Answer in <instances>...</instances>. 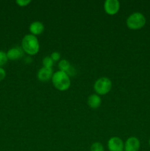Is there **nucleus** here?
<instances>
[{"label":"nucleus","instance_id":"nucleus-12","mask_svg":"<svg viewBox=\"0 0 150 151\" xmlns=\"http://www.w3.org/2000/svg\"><path fill=\"white\" fill-rule=\"evenodd\" d=\"M101 104V99L99 95L96 94H92L88 97V105L93 109H96L100 107Z\"/></svg>","mask_w":150,"mask_h":151},{"label":"nucleus","instance_id":"nucleus-15","mask_svg":"<svg viewBox=\"0 0 150 151\" xmlns=\"http://www.w3.org/2000/svg\"><path fill=\"white\" fill-rule=\"evenodd\" d=\"M8 58H7V53L4 51L0 50V67H2L3 66L7 63Z\"/></svg>","mask_w":150,"mask_h":151},{"label":"nucleus","instance_id":"nucleus-8","mask_svg":"<svg viewBox=\"0 0 150 151\" xmlns=\"http://www.w3.org/2000/svg\"><path fill=\"white\" fill-rule=\"evenodd\" d=\"M58 68L59 70L66 73L69 77L74 76L76 73L74 68L71 65L69 60H66V59H62L59 61Z\"/></svg>","mask_w":150,"mask_h":151},{"label":"nucleus","instance_id":"nucleus-3","mask_svg":"<svg viewBox=\"0 0 150 151\" xmlns=\"http://www.w3.org/2000/svg\"><path fill=\"white\" fill-rule=\"evenodd\" d=\"M146 22L144 15L140 12H135L128 16L126 20V24L129 29L138 30L144 27Z\"/></svg>","mask_w":150,"mask_h":151},{"label":"nucleus","instance_id":"nucleus-9","mask_svg":"<svg viewBox=\"0 0 150 151\" xmlns=\"http://www.w3.org/2000/svg\"><path fill=\"white\" fill-rule=\"evenodd\" d=\"M53 74L54 73H53L52 69L46 68L43 66L41 69L38 70V73H37V78H38V81H41V82H46V81L51 79Z\"/></svg>","mask_w":150,"mask_h":151},{"label":"nucleus","instance_id":"nucleus-10","mask_svg":"<svg viewBox=\"0 0 150 151\" xmlns=\"http://www.w3.org/2000/svg\"><path fill=\"white\" fill-rule=\"evenodd\" d=\"M7 56L8 60H17L23 57L24 51L21 47H13L8 50L7 52Z\"/></svg>","mask_w":150,"mask_h":151},{"label":"nucleus","instance_id":"nucleus-18","mask_svg":"<svg viewBox=\"0 0 150 151\" xmlns=\"http://www.w3.org/2000/svg\"><path fill=\"white\" fill-rule=\"evenodd\" d=\"M6 77V72L4 70V69H3L2 67H0V82L2 81Z\"/></svg>","mask_w":150,"mask_h":151},{"label":"nucleus","instance_id":"nucleus-4","mask_svg":"<svg viewBox=\"0 0 150 151\" xmlns=\"http://www.w3.org/2000/svg\"><path fill=\"white\" fill-rule=\"evenodd\" d=\"M96 94L99 96L106 95L112 89V81L106 77H101L95 81L94 85Z\"/></svg>","mask_w":150,"mask_h":151},{"label":"nucleus","instance_id":"nucleus-2","mask_svg":"<svg viewBox=\"0 0 150 151\" xmlns=\"http://www.w3.org/2000/svg\"><path fill=\"white\" fill-rule=\"evenodd\" d=\"M51 82L54 88L60 91H67L71 86L70 77L66 73L60 70L53 74Z\"/></svg>","mask_w":150,"mask_h":151},{"label":"nucleus","instance_id":"nucleus-5","mask_svg":"<svg viewBox=\"0 0 150 151\" xmlns=\"http://www.w3.org/2000/svg\"><path fill=\"white\" fill-rule=\"evenodd\" d=\"M104 10L107 15L114 16L120 10V2L118 0H106L104 3Z\"/></svg>","mask_w":150,"mask_h":151},{"label":"nucleus","instance_id":"nucleus-6","mask_svg":"<svg viewBox=\"0 0 150 151\" xmlns=\"http://www.w3.org/2000/svg\"><path fill=\"white\" fill-rule=\"evenodd\" d=\"M107 148L109 151H124V142L119 137H111L107 142Z\"/></svg>","mask_w":150,"mask_h":151},{"label":"nucleus","instance_id":"nucleus-13","mask_svg":"<svg viewBox=\"0 0 150 151\" xmlns=\"http://www.w3.org/2000/svg\"><path fill=\"white\" fill-rule=\"evenodd\" d=\"M54 63L52 59L51 58L50 56H46V57L44 58L42 60V63L44 67L49 68V69H52V66H54Z\"/></svg>","mask_w":150,"mask_h":151},{"label":"nucleus","instance_id":"nucleus-14","mask_svg":"<svg viewBox=\"0 0 150 151\" xmlns=\"http://www.w3.org/2000/svg\"><path fill=\"white\" fill-rule=\"evenodd\" d=\"M90 151H104V146L102 144L99 142H96L93 143L90 148Z\"/></svg>","mask_w":150,"mask_h":151},{"label":"nucleus","instance_id":"nucleus-1","mask_svg":"<svg viewBox=\"0 0 150 151\" xmlns=\"http://www.w3.org/2000/svg\"><path fill=\"white\" fill-rule=\"evenodd\" d=\"M21 49L28 55L33 56L38 54L40 50V44L37 36L32 34L24 35L21 41Z\"/></svg>","mask_w":150,"mask_h":151},{"label":"nucleus","instance_id":"nucleus-19","mask_svg":"<svg viewBox=\"0 0 150 151\" xmlns=\"http://www.w3.org/2000/svg\"><path fill=\"white\" fill-rule=\"evenodd\" d=\"M149 146H150V139H149Z\"/></svg>","mask_w":150,"mask_h":151},{"label":"nucleus","instance_id":"nucleus-17","mask_svg":"<svg viewBox=\"0 0 150 151\" xmlns=\"http://www.w3.org/2000/svg\"><path fill=\"white\" fill-rule=\"evenodd\" d=\"M16 3L20 7H26L30 4L31 0H17Z\"/></svg>","mask_w":150,"mask_h":151},{"label":"nucleus","instance_id":"nucleus-11","mask_svg":"<svg viewBox=\"0 0 150 151\" xmlns=\"http://www.w3.org/2000/svg\"><path fill=\"white\" fill-rule=\"evenodd\" d=\"M44 29H45V27H44V24L41 22H39V21L32 22L29 27L30 34L35 35V36L42 34L44 32Z\"/></svg>","mask_w":150,"mask_h":151},{"label":"nucleus","instance_id":"nucleus-7","mask_svg":"<svg viewBox=\"0 0 150 151\" xmlns=\"http://www.w3.org/2000/svg\"><path fill=\"white\" fill-rule=\"evenodd\" d=\"M141 147L140 140L135 137H129L124 142V151H139Z\"/></svg>","mask_w":150,"mask_h":151},{"label":"nucleus","instance_id":"nucleus-16","mask_svg":"<svg viewBox=\"0 0 150 151\" xmlns=\"http://www.w3.org/2000/svg\"><path fill=\"white\" fill-rule=\"evenodd\" d=\"M50 57H51V58L52 59L53 61L57 62L60 60L61 55H60V53L59 52H51Z\"/></svg>","mask_w":150,"mask_h":151}]
</instances>
